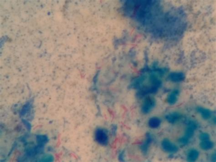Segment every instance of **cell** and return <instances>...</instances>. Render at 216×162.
<instances>
[{"label":"cell","instance_id":"obj_1","mask_svg":"<svg viewBox=\"0 0 216 162\" xmlns=\"http://www.w3.org/2000/svg\"><path fill=\"white\" fill-rule=\"evenodd\" d=\"M197 128V125L194 121H190L188 127L186 129L185 135L179 139V141L181 144L185 145L189 142L190 139L193 136L195 130Z\"/></svg>","mask_w":216,"mask_h":162},{"label":"cell","instance_id":"obj_2","mask_svg":"<svg viewBox=\"0 0 216 162\" xmlns=\"http://www.w3.org/2000/svg\"><path fill=\"white\" fill-rule=\"evenodd\" d=\"M95 139L98 142L103 145L107 144L108 137L106 132L102 129H98L95 132Z\"/></svg>","mask_w":216,"mask_h":162},{"label":"cell","instance_id":"obj_3","mask_svg":"<svg viewBox=\"0 0 216 162\" xmlns=\"http://www.w3.org/2000/svg\"><path fill=\"white\" fill-rule=\"evenodd\" d=\"M162 146L164 151L168 153H174L178 151L177 147L174 143H172L167 139H165L162 141Z\"/></svg>","mask_w":216,"mask_h":162},{"label":"cell","instance_id":"obj_4","mask_svg":"<svg viewBox=\"0 0 216 162\" xmlns=\"http://www.w3.org/2000/svg\"><path fill=\"white\" fill-rule=\"evenodd\" d=\"M155 101L153 98H146L142 107V111L145 114H147L151 112L155 107Z\"/></svg>","mask_w":216,"mask_h":162},{"label":"cell","instance_id":"obj_5","mask_svg":"<svg viewBox=\"0 0 216 162\" xmlns=\"http://www.w3.org/2000/svg\"><path fill=\"white\" fill-rule=\"evenodd\" d=\"M168 78L172 81L178 82L184 80L185 75L182 72H172L169 74Z\"/></svg>","mask_w":216,"mask_h":162},{"label":"cell","instance_id":"obj_6","mask_svg":"<svg viewBox=\"0 0 216 162\" xmlns=\"http://www.w3.org/2000/svg\"><path fill=\"white\" fill-rule=\"evenodd\" d=\"M180 116H181L180 113L174 112L167 115L166 116V118L170 123H174L179 120L180 118Z\"/></svg>","mask_w":216,"mask_h":162},{"label":"cell","instance_id":"obj_7","mask_svg":"<svg viewBox=\"0 0 216 162\" xmlns=\"http://www.w3.org/2000/svg\"><path fill=\"white\" fill-rule=\"evenodd\" d=\"M199 153L196 149H192L188 152L187 156V160L189 162H195L198 159Z\"/></svg>","mask_w":216,"mask_h":162},{"label":"cell","instance_id":"obj_8","mask_svg":"<svg viewBox=\"0 0 216 162\" xmlns=\"http://www.w3.org/2000/svg\"><path fill=\"white\" fill-rule=\"evenodd\" d=\"M178 94H179V91L178 90H173L168 96V103L171 105H173V104H175L177 102Z\"/></svg>","mask_w":216,"mask_h":162},{"label":"cell","instance_id":"obj_9","mask_svg":"<svg viewBox=\"0 0 216 162\" xmlns=\"http://www.w3.org/2000/svg\"><path fill=\"white\" fill-rule=\"evenodd\" d=\"M197 111L201 114L203 119H208L211 117V111L207 109L201 107H198L197 108Z\"/></svg>","mask_w":216,"mask_h":162},{"label":"cell","instance_id":"obj_10","mask_svg":"<svg viewBox=\"0 0 216 162\" xmlns=\"http://www.w3.org/2000/svg\"><path fill=\"white\" fill-rule=\"evenodd\" d=\"M214 144L212 142L208 140L201 141L200 144V146L201 149L204 150H208L211 149L213 147Z\"/></svg>","mask_w":216,"mask_h":162},{"label":"cell","instance_id":"obj_11","mask_svg":"<svg viewBox=\"0 0 216 162\" xmlns=\"http://www.w3.org/2000/svg\"><path fill=\"white\" fill-rule=\"evenodd\" d=\"M161 120L157 117H152L149 121V126L151 128H156L160 126Z\"/></svg>","mask_w":216,"mask_h":162},{"label":"cell","instance_id":"obj_12","mask_svg":"<svg viewBox=\"0 0 216 162\" xmlns=\"http://www.w3.org/2000/svg\"><path fill=\"white\" fill-rule=\"evenodd\" d=\"M151 142V137L150 136L148 135L147 136L146 139V141L142 144V149L143 152L144 153H146L147 151L148 147L149 146L150 144V142Z\"/></svg>","mask_w":216,"mask_h":162},{"label":"cell","instance_id":"obj_13","mask_svg":"<svg viewBox=\"0 0 216 162\" xmlns=\"http://www.w3.org/2000/svg\"><path fill=\"white\" fill-rule=\"evenodd\" d=\"M210 138L209 135L207 133H202L200 135L199 138L201 141L208 140Z\"/></svg>","mask_w":216,"mask_h":162},{"label":"cell","instance_id":"obj_14","mask_svg":"<svg viewBox=\"0 0 216 162\" xmlns=\"http://www.w3.org/2000/svg\"><path fill=\"white\" fill-rule=\"evenodd\" d=\"M212 161L213 162L216 161V154H214V155H213V156L212 157Z\"/></svg>","mask_w":216,"mask_h":162}]
</instances>
